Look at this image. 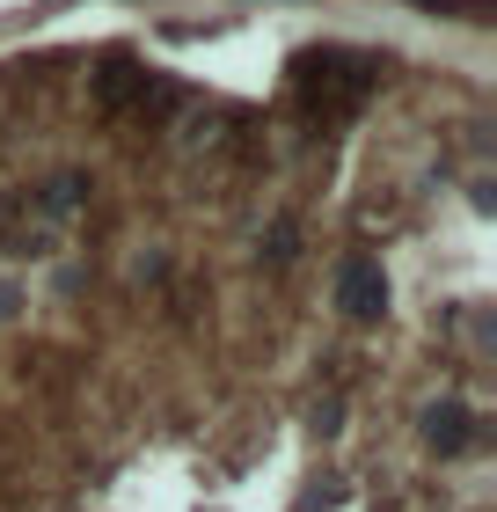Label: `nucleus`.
<instances>
[{
  "instance_id": "obj_2",
  "label": "nucleus",
  "mask_w": 497,
  "mask_h": 512,
  "mask_svg": "<svg viewBox=\"0 0 497 512\" xmlns=\"http://www.w3.org/2000/svg\"><path fill=\"white\" fill-rule=\"evenodd\" d=\"M337 300H344V315H381L388 308V278H381V264L373 256H351V264L337 271Z\"/></svg>"
},
{
  "instance_id": "obj_1",
  "label": "nucleus",
  "mask_w": 497,
  "mask_h": 512,
  "mask_svg": "<svg viewBox=\"0 0 497 512\" xmlns=\"http://www.w3.org/2000/svg\"><path fill=\"white\" fill-rule=\"evenodd\" d=\"M300 88L322 110H351L373 88V74H366V59H351V52H307L300 59Z\"/></svg>"
},
{
  "instance_id": "obj_3",
  "label": "nucleus",
  "mask_w": 497,
  "mask_h": 512,
  "mask_svg": "<svg viewBox=\"0 0 497 512\" xmlns=\"http://www.w3.org/2000/svg\"><path fill=\"white\" fill-rule=\"evenodd\" d=\"M424 439H432V447H468V410L461 403H439V410H424Z\"/></svg>"
}]
</instances>
